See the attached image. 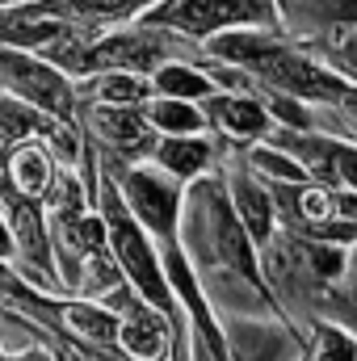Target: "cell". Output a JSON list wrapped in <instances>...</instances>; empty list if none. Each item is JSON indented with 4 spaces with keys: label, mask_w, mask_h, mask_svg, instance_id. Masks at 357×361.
I'll use <instances>...</instances> for the list:
<instances>
[{
    "label": "cell",
    "mask_w": 357,
    "mask_h": 361,
    "mask_svg": "<svg viewBox=\"0 0 357 361\" xmlns=\"http://www.w3.org/2000/svg\"><path fill=\"white\" fill-rule=\"evenodd\" d=\"M160 160L173 169V173H181V177H189L193 169H202L206 164V143H185V139H173V143H164L160 147Z\"/></svg>",
    "instance_id": "ba28073f"
},
{
    "label": "cell",
    "mask_w": 357,
    "mask_h": 361,
    "mask_svg": "<svg viewBox=\"0 0 357 361\" xmlns=\"http://www.w3.org/2000/svg\"><path fill=\"white\" fill-rule=\"evenodd\" d=\"M0 85L17 89L25 101H38L42 109H51V114H59V118H68V109H72V89H68V80H59L51 68H42V63H34V59L4 55V51H0Z\"/></svg>",
    "instance_id": "6da1fadb"
},
{
    "label": "cell",
    "mask_w": 357,
    "mask_h": 361,
    "mask_svg": "<svg viewBox=\"0 0 357 361\" xmlns=\"http://www.w3.org/2000/svg\"><path fill=\"white\" fill-rule=\"evenodd\" d=\"M101 130L118 143H139L143 139V118L139 114H126V109H101Z\"/></svg>",
    "instance_id": "30bf717a"
},
{
    "label": "cell",
    "mask_w": 357,
    "mask_h": 361,
    "mask_svg": "<svg viewBox=\"0 0 357 361\" xmlns=\"http://www.w3.org/2000/svg\"><path fill=\"white\" fill-rule=\"evenodd\" d=\"M152 118H156L160 126H169V130H198V126H202V118H198L189 105H181V101H160V105H152Z\"/></svg>",
    "instance_id": "7c38bea8"
},
{
    "label": "cell",
    "mask_w": 357,
    "mask_h": 361,
    "mask_svg": "<svg viewBox=\"0 0 357 361\" xmlns=\"http://www.w3.org/2000/svg\"><path fill=\"white\" fill-rule=\"evenodd\" d=\"M307 361H353V345H349L341 332H332V328H320V336H315V349L307 353Z\"/></svg>",
    "instance_id": "8fae6325"
},
{
    "label": "cell",
    "mask_w": 357,
    "mask_h": 361,
    "mask_svg": "<svg viewBox=\"0 0 357 361\" xmlns=\"http://www.w3.org/2000/svg\"><path fill=\"white\" fill-rule=\"evenodd\" d=\"M0 248H4V227H0Z\"/></svg>",
    "instance_id": "9a60e30c"
},
{
    "label": "cell",
    "mask_w": 357,
    "mask_h": 361,
    "mask_svg": "<svg viewBox=\"0 0 357 361\" xmlns=\"http://www.w3.org/2000/svg\"><path fill=\"white\" fill-rule=\"evenodd\" d=\"M101 97L105 101H139L143 97V85L131 80V76H109V80H101Z\"/></svg>",
    "instance_id": "5bb4252c"
},
{
    "label": "cell",
    "mask_w": 357,
    "mask_h": 361,
    "mask_svg": "<svg viewBox=\"0 0 357 361\" xmlns=\"http://www.w3.org/2000/svg\"><path fill=\"white\" fill-rule=\"evenodd\" d=\"M236 197H240V214H244L248 231H253L257 240H265L269 235V202H265V193H257L253 185H240Z\"/></svg>",
    "instance_id": "9c48e42d"
},
{
    "label": "cell",
    "mask_w": 357,
    "mask_h": 361,
    "mask_svg": "<svg viewBox=\"0 0 357 361\" xmlns=\"http://www.w3.org/2000/svg\"><path fill=\"white\" fill-rule=\"evenodd\" d=\"M126 197H131V206L139 210V219H143L147 227H156V231H164V235L173 231V206H177L173 185L147 177V173H131V177H126Z\"/></svg>",
    "instance_id": "277c9868"
},
{
    "label": "cell",
    "mask_w": 357,
    "mask_h": 361,
    "mask_svg": "<svg viewBox=\"0 0 357 361\" xmlns=\"http://www.w3.org/2000/svg\"><path fill=\"white\" fill-rule=\"evenodd\" d=\"M118 332H122V345H126L135 357L156 361L164 353V324H160L156 315H147V311H139V315H135L131 324H122Z\"/></svg>",
    "instance_id": "5b68a950"
},
{
    "label": "cell",
    "mask_w": 357,
    "mask_h": 361,
    "mask_svg": "<svg viewBox=\"0 0 357 361\" xmlns=\"http://www.w3.org/2000/svg\"><path fill=\"white\" fill-rule=\"evenodd\" d=\"M214 122L227 126V130H236V135H257V130H265L269 126L265 114H261L253 101H240V97L214 101Z\"/></svg>",
    "instance_id": "8992f818"
},
{
    "label": "cell",
    "mask_w": 357,
    "mask_h": 361,
    "mask_svg": "<svg viewBox=\"0 0 357 361\" xmlns=\"http://www.w3.org/2000/svg\"><path fill=\"white\" fill-rule=\"evenodd\" d=\"M47 156L38 152V147H21L17 156H13V180H17V189L21 193H42V185H47Z\"/></svg>",
    "instance_id": "52a82bcc"
},
{
    "label": "cell",
    "mask_w": 357,
    "mask_h": 361,
    "mask_svg": "<svg viewBox=\"0 0 357 361\" xmlns=\"http://www.w3.org/2000/svg\"><path fill=\"white\" fill-rule=\"evenodd\" d=\"M160 85H164L169 92H185V97L206 92V80H202V76H193L189 68H164V72H160Z\"/></svg>",
    "instance_id": "4fadbf2b"
},
{
    "label": "cell",
    "mask_w": 357,
    "mask_h": 361,
    "mask_svg": "<svg viewBox=\"0 0 357 361\" xmlns=\"http://www.w3.org/2000/svg\"><path fill=\"white\" fill-rule=\"evenodd\" d=\"M109 235H114V252H118V261H122L126 273L135 277V286H143L147 298L169 302V290L160 286V273H156V261H152V248L143 244V235L135 231V223H131L118 206H109Z\"/></svg>",
    "instance_id": "7a4b0ae2"
},
{
    "label": "cell",
    "mask_w": 357,
    "mask_h": 361,
    "mask_svg": "<svg viewBox=\"0 0 357 361\" xmlns=\"http://www.w3.org/2000/svg\"><path fill=\"white\" fill-rule=\"evenodd\" d=\"M257 13L261 8L253 0H173L160 17L202 34V30H214V25H227V21H244V17H257Z\"/></svg>",
    "instance_id": "3957f363"
}]
</instances>
